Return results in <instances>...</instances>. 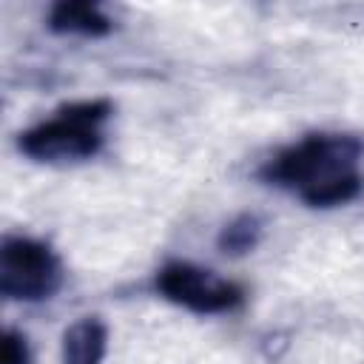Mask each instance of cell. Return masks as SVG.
<instances>
[{
    "label": "cell",
    "instance_id": "cell-1",
    "mask_svg": "<svg viewBox=\"0 0 364 364\" xmlns=\"http://www.w3.org/2000/svg\"><path fill=\"white\" fill-rule=\"evenodd\" d=\"M364 145L347 134H313L267 162L264 179L293 188L313 208L344 205L358 196L364 179L358 159Z\"/></svg>",
    "mask_w": 364,
    "mask_h": 364
},
{
    "label": "cell",
    "instance_id": "cell-2",
    "mask_svg": "<svg viewBox=\"0 0 364 364\" xmlns=\"http://www.w3.org/2000/svg\"><path fill=\"white\" fill-rule=\"evenodd\" d=\"M105 100H85L60 108L48 122L34 125L20 136L23 154L40 162H77L100 151V122L108 117Z\"/></svg>",
    "mask_w": 364,
    "mask_h": 364
},
{
    "label": "cell",
    "instance_id": "cell-3",
    "mask_svg": "<svg viewBox=\"0 0 364 364\" xmlns=\"http://www.w3.org/2000/svg\"><path fill=\"white\" fill-rule=\"evenodd\" d=\"M60 262L57 256L34 239H6L0 250V290L9 299L40 301L54 296L60 287Z\"/></svg>",
    "mask_w": 364,
    "mask_h": 364
},
{
    "label": "cell",
    "instance_id": "cell-4",
    "mask_svg": "<svg viewBox=\"0 0 364 364\" xmlns=\"http://www.w3.org/2000/svg\"><path fill=\"white\" fill-rule=\"evenodd\" d=\"M156 287L165 299L196 310V313H222L242 301V287L216 276L213 270L188 264V262H171L159 270Z\"/></svg>",
    "mask_w": 364,
    "mask_h": 364
},
{
    "label": "cell",
    "instance_id": "cell-5",
    "mask_svg": "<svg viewBox=\"0 0 364 364\" xmlns=\"http://www.w3.org/2000/svg\"><path fill=\"white\" fill-rule=\"evenodd\" d=\"M108 333L97 318H80L63 336V361L65 364H100L105 355Z\"/></svg>",
    "mask_w": 364,
    "mask_h": 364
},
{
    "label": "cell",
    "instance_id": "cell-6",
    "mask_svg": "<svg viewBox=\"0 0 364 364\" xmlns=\"http://www.w3.org/2000/svg\"><path fill=\"white\" fill-rule=\"evenodd\" d=\"M48 26L60 34H82V37H100L108 34L111 20L100 11V6L94 3H57L51 9V20Z\"/></svg>",
    "mask_w": 364,
    "mask_h": 364
},
{
    "label": "cell",
    "instance_id": "cell-7",
    "mask_svg": "<svg viewBox=\"0 0 364 364\" xmlns=\"http://www.w3.org/2000/svg\"><path fill=\"white\" fill-rule=\"evenodd\" d=\"M259 233H262V228H259V219H256V216H239V219H233V222L222 230L219 247H222L225 253L239 256V253L250 250V247L259 242Z\"/></svg>",
    "mask_w": 364,
    "mask_h": 364
},
{
    "label": "cell",
    "instance_id": "cell-8",
    "mask_svg": "<svg viewBox=\"0 0 364 364\" xmlns=\"http://www.w3.org/2000/svg\"><path fill=\"white\" fill-rule=\"evenodd\" d=\"M3 364H28L26 338L14 330H6V336H3Z\"/></svg>",
    "mask_w": 364,
    "mask_h": 364
}]
</instances>
